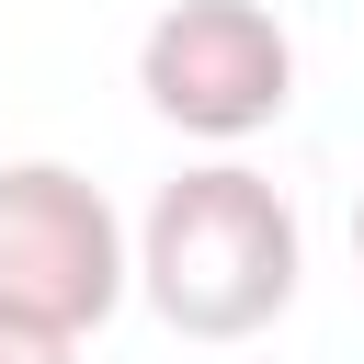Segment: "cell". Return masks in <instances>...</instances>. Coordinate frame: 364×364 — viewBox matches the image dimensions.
Wrapping results in <instances>:
<instances>
[{"instance_id":"cell-1","label":"cell","mask_w":364,"mask_h":364,"mask_svg":"<svg viewBox=\"0 0 364 364\" xmlns=\"http://www.w3.org/2000/svg\"><path fill=\"white\" fill-rule=\"evenodd\" d=\"M296 284H307V228H296L273 171L205 159V171L148 193V216H136V296L159 307V330L250 341V330H273L296 307Z\"/></svg>"},{"instance_id":"cell-3","label":"cell","mask_w":364,"mask_h":364,"mask_svg":"<svg viewBox=\"0 0 364 364\" xmlns=\"http://www.w3.org/2000/svg\"><path fill=\"white\" fill-rule=\"evenodd\" d=\"M136 91H148L159 125H182L205 148H239V136L284 125V102H296V34L262 0H171L136 34Z\"/></svg>"},{"instance_id":"cell-5","label":"cell","mask_w":364,"mask_h":364,"mask_svg":"<svg viewBox=\"0 0 364 364\" xmlns=\"http://www.w3.org/2000/svg\"><path fill=\"white\" fill-rule=\"evenodd\" d=\"M353 262H364V182H353Z\"/></svg>"},{"instance_id":"cell-2","label":"cell","mask_w":364,"mask_h":364,"mask_svg":"<svg viewBox=\"0 0 364 364\" xmlns=\"http://www.w3.org/2000/svg\"><path fill=\"white\" fill-rule=\"evenodd\" d=\"M125 296H136V228L114 216V193L68 159H0V307L91 341Z\"/></svg>"},{"instance_id":"cell-4","label":"cell","mask_w":364,"mask_h":364,"mask_svg":"<svg viewBox=\"0 0 364 364\" xmlns=\"http://www.w3.org/2000/svg\"><path fill=\"white\" fill-rule=\"evenodd\" d=\"M0 364H80V330H57V318H23V307H0Z\"/></svg>"}]
</instances>
